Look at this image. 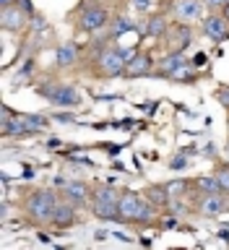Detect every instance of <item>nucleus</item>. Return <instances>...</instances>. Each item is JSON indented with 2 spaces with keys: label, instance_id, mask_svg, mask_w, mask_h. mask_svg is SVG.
Returning a JSON list of instances; mask_svg holds the SVG:
<instances>
[{
  "label": "nucleus",
  "instance_id": "f257e3e1",
  "mask_svg": "<svg viewBox=\"0 0 229 250\" xmlns=\"http://www.w3.org/2000/svg\"><path fill=\"white\" fill-rule=\"evenodd\" d=\"M55 208H58V198H55L52 190H37V193H31L29 201H26L29 216L34 219V222H39V224L52 222Z\"/></svg>",
  "mask_w": 229,
  "mask_h": 250
},
{
  "label": "nucleus",
  "instance_id": "f03ea898",
  "mask_svg": "<svg viewBox=\"0 0 229 250\" xmlns=\"http://www.w3.org/2000/svg\"><path fill=\"white\" fill-rule=\"evenodd\" d=\"M97 68L104 78H117V76L125 73L128 62H125V58L120 55V50H104L97 58Z\"/></svg>",
  "mask_w": 229,
  "mask_h": 250
},
{
  "label": "nucleus",
  "instance_id": "7ed1b4c3",
  "mask_svg": "<svg viewBox=\"0 0 229 250\" xmlns=\"http://www.w3.org/2000/svg\"><path fill=\"white\" fill-rule=\"evenodd\" d=\"M39 94L47 99H52L55 104H60V107H73L81 102V94H78L73 86H60V83H47L39 89Z\"/></svg>",
  "mask_w": 229,
  "mask_h": 250
},
{
  "label": "nucleus",
  "instance_id": "20e7f679",
  "mask_svg": "<svg viewBox=\"0 0 229 250\" xmlns=\"http://www.w3.org/2000/svg\"><path fill=\"white\" fill-rule=\"evenodd\" d=\"M107 21H109V16L104 8H99V5H91V8H86V11L78 16V29H83V31H94V29H102V26H107Z\"/></svg>",
  "mask_w": 229,
  "mask_h": 250
},
{
  "label": "nucleus",
  "instance_id": "39448f33",
  "mask_svg": "<svg viewBox=\"0 0 229 250\" xmlns=\"http://www.w3.org/2000/svg\"><path fill=\"white\" fill-rule=\"evenodd\" d=\"M203 34L216 39V42H224V39L229 37V21L224 19V16H206V21H203Z\"/></svg>",
  "mask_w": 229,
  "mask_h": 250
},
{
  "label": "nucleus",
  "instance_id": "423d86ee",
  "mask_svg": "<svg viewBox=\"0 0 229 250\" xmlns=\"http://www.w3.org/2000/svg\"><path fill=\"white\" fill-rule=\"evenodd\" d=\"M91 211H94V216L107 219V222H125V216L120 214V208H117V201L94 198V203H91Z\"/></svg>",
  "mask_w": 229,
  "mask_h": 250
},
{
  "label": "nucleus",
  "instance_id": "0eeeda50",
  "mask_svg": "<svg viewBox=\"0 0 229 250\" xmlns=\"http://www.w3.org/2000/svg\"><path fill=\"white\" fill-rule=\"evenodd\" d=\"M198 211L203 216H219L227 211V198L224 193H206L198 203Z\"/></svg>",
  "mask_w": 229,
  "mask_h": 250
},
{
  "label": "nucleus",
  "instance_id": "6e6552de",
  "mask_svg": "<svg viewBox=\"0 0 229 250\" xmlns=\"http://www.w3.org/2000/svg\"><path fill=\"white\" fill-rule=\"evenodd\" d=\"M0 23H3L5 31H19V29H23V23H26V13H23L19 5H8V8H3Z\"/></svg>",
  "mask_w": 229,
  "mask_h": 250
},
{
  "label": "nucleus",
  "instance_id": "1a4fd4ad",
  "mask_svg": "<svg viewBox=\"0 0 229 250\" xmlns=\"http://www.w3.org/2000/svg\"><path fill=\"white\" fill-rule=\"evenodd\" d=\"M138 206H141V195H138L136 190H125V193H120L117 208H120V214L125 216V222H133V216H136Z\"/></svg>",
  "mask_w": 229,
  "mask_h": 250
},
{
  "label": "nucleus",
  "instance_id": "9d476101",
  "mask_svg": "<svg viewBox=\"0 0 229 250\" xmlns=\"http://www.w3.org/2000/svg\"><path fill=\"white\" fill-rule=\"evenodd\" d=\"M151 65H154V62H151V58H148V55L144 52V55H136V58H133L130 62H128V68H125V76H128V78H141V76H148V73H151Z\"/></svg>",
  "mask_w": 229,
  "mask_h": 250
},
{
  "label": "nucleus",
  "instance_id": "9b49d317",
  "mask_svg": "<svg viewBox=\"0 0 229 250\" xmlns=\"http://www.w3.org/2000/svg\"><path fill=\"white\" fill-rule=\"evenodd\" d=\"M62 193H65V198L73 203V206H83V203L89 201V190H86L83 183H68Z\"/></svg>",
  "mask_w": 229,
  "mask_h": 250
},
{
  "label": "nucleus",
  "instance_id": "f8f14e48",
  "mask_svg": "<svg viewBox=\"0 0 229 250\" xmlns=\"http://www.w3.org/2000/svg\"><path fill=\"white\" fill-rule=\"evenodd\" d=\"M52 224H58V227L76 224V211H73V206H70V203H58L55 216H52Z\"/></svg>",
  "mask_w": 229,
  "mask_h": 250
},
{
  "label": "nucleus",
  "instance_id": "ddd939ff",
  "mask_svg": "<svg viewBox=\"0 0 229 250\" xmlns=\"http://www.w3.org/2000/svg\"><path fill=\"white\" fill-rule=\"evenodd\" d=\"M175 11H177V16L180 19H195L198 16V11H201V3L198 0H177L175 3Z\"/></svg>",
  "mask_w": 229,
  "mask_h": 250
},
{
  "label": "nucleus",
  "instance_id": "4468645a",
  "mask_svg": "<svg viewBox=\"0 0 229 250\" xmlns=\"http://www.w3.org/2000/svg\"><path fill=\"white\" fill-rule=\"evenodd\" d=\"M144 31H146L148 37H164V31H167V21H164V16H162V13L151 16V19L146 21Z\"/></svg>",
  "mask_w": 229,
  "mask_h": 250
},
{
  "label": "nucleus",
  "instance_id": "2eb2a0df",
  "mask_svg": "<svg viewBox=\"0 0 229 250\" xmlns=\"http://www.w3.org/2000/svg\"><path fill=\"white\" fill-rule=\"evenodd\" d=\"M185 62V58H183V52H172V55H167V58L162 60V65H159V76H172V70L175 68H180Z\"/></svg>",
  "mask_w": 229,
  "mask_h": 250
},
{
  "label": "nucleus",
  "instance_id": "dca6fc26",
  "mask_svg": "<svg viewBox=\"0 0 229 250\" xmlns=\"http://www.w3.org/2000/svg\"><path fill=\"white\" fill-rule=\"evenodd\" d=\"M195 188L206 195V193H224L222 190V185H219V180H216V175L214 177H198L195 180Z\"/></svg>",
  "mask_w": 229,
  "mask_h": 250
},
{
  "label": "nucleus",
  "instance_id": "f3484780",
  "mask_svg": "<svg viewBox=\"0 0 229 250\" xmlns=\"http://www.w3.org/2000/svg\"><path fill=\"white\" fill-rule=\"evenodd\" d=\"M76 44H62L60 50H58V65L60 68H68V65H73V60H76Z\"/></svg>",
  "mask_w": 229,
  "mask_h": 250
},
{
  "label": "nucleus",
  "instance_id": "a211bd4d",
  "mask_svg": "<svg viewBox=\"0 0 229 250\" xmlns=\"http://www.w3.org/2000/svg\"><path fill=\"white\" fill-rule=\"evenodd\" d=\"M23 123L29 128V136L31 133H42L47 128V117L44 115H23Z\"/></svg>",
  "mask_w": 229,
  "mask_h": 250
},
{
  "label": "nucleus",
  "instance_id": "6ab92c4d",
  "mask_svg": "<svg viewBox=\"0 0 229 250\" xmlns=\"http://www.w3.org/2000/svg\"><path fill=\"white\" fill-rule=\"evenodd\" d=\"M151 219H154V206L148 201H141V206L136 211V216H133V222H136V224H148Z\"/></svg>",
  "mask_w": 229,
  "mask_h": 250
},
{
  "label": "nucleus",
  "instance_id": "aec40b11",
  "mask_svg": "<svg viewBox=\"0 0 229 250\" xmlns=\"http://www.w3.org/2000/svg\"><path fill=\"white\" fill-rule=\"evenodd\" d=\"M169 78H175V81H193V70H190V62H183V65H180V68H175V70H172V76Z\"/></svg>",
  "mask_w": 229,
  "mask_h": 250
},
{
  "label": "nucleus",
  "instance_id": "412c9836",
  "mask_svg": "<svg viewBox=\"0 0 229 250\" xmlns=\"http://www.w3.org/2000/svg\"><path fill=\"white\" fill-rule=\"evenodd\" d=\"M148 201L156 203V206H164V203H169L167 188H151V190H148Z\"/></svg>",
  "mask_w": 229,
  "mask_h": 250
},
{
  "label": "nucleus",
  "instance_id": "4be33fe9",
  "mask_svg": "<svg viewBox=\"0 0 229 250\" xmlns=\"http://www.w3.org/2000/svg\"><path fill=\"white\" fill-rule=\"evenodd\" d=\"M164 188H167L169 198H175V195H183L187 190V180H172V183H167Z\"/></svg>",
  "mask_w": 229,
  "mask_h": 250
},
{
  "label": "nucleus",
  "instance_id": "5701e85b",
  "mask_svg": "<svg viewBox=\"0 0 229 250\" xmlns=\"http://www.w3.org/2000/svg\"><path fill=\"white\" fill-rule=\"evenodd\" d=\"M130 29H133L130 19H125V16H117V19H115V26H112V37L123 34V31H130Z\"/></svg>",
  "mask_w": 229,
  "mask_h": 250
},
{
  "label": "nucleus",
  "instance_id": "b1692460",
  "mask_svg": "<svg viewBox=\"0 0 229 250\" xmlns=\"http://www.w3.org/2000/svg\"><path fill=\"white\" fill-rule=\"evenodd\" d=\"M94 198H107V201H120V193L115 190V188H99L97 193H94Z\"/></svg>",
  "mask_w": 229,
  "mask_h": 250
},
{
  "label": "nucleus",
  "instance_id": "393cba45",
  "mask_svg": "<svg viewBox=\"0 0 229 250\" xmlns=\"http://www.w3.org/2000/svg\"><path fill=\"white\" fill-rule=\"evenodd\" d=\"M216 180H219V185H222V190L229 193V167H222L216 172Z\"/></svg>",
  "mask_w": 229,
  "mask_h": 250
},
{
  "label": "nucleus",
  "instance_id": "a878e982",
  "mask_svg": "<svg viewBox=\"0 0 229 250\" xmlns=\"http://www.w3.org/2000/svg\"><path fill=\"white\" fill-rule=\"evenodd\" d=\"M183 167H187V156L180 154V156H175V159H172V169H183Z\"/></svg>",
  "mask_w": 229,
  "mask_h": 250
},
{
  "label": "nucleus",
  "instance_id": "bb28decb",
  "mask_svg": "<svg viewBox=\"0 0 229 250\" xmlns=\"http://www.w3.org/2000/svg\"><path fill=\"white\" fill-rule=\"evenodd\" d=\"M130 3H133V8H136V11H141V13H144V11H148V5H151V0H130Z\"/></svg>",
  "mask_w": 229,
  "mask_h": 250
},
{
  "label": "nucleus",
  "instance_id": "cd10ccee",
  "mask_svg": "<svg viewBox=\"0 0 229 250\" xmlns=\"http://www.w3.org/2000/svg\"><path fill=\"white\" fill-rule=\"evenodd\" d=\"M16 5H19V8H21V11L26 13V16H31V13H34V8H31V0H19Z\"/></svg>",
  "mask_w": 229,
  "mask_h": 250
},
{
  "label": "nucleus",
  "instance_id": "c85d7f7f",
  "mask_svg": "<svg viewBox=\"0 0 229 250\" xmlns=\"http://www.w3.org/2000/svg\"><path fill=\"white\" fill-rule=\"evenodd\" d=\"M120 55H123V58H125V62H130V60L136 58L138 52H136V50H120Z\"/></svg>",
  "mask_w": 229,
  "mask_h": 250
},
{
  "label": "nucleus",
  "instance_id": "c756f323",
  "mask_svg": "<svg viewBox=\"0 0 229 250\" xmlns=\"http://www.w3.org/2000/svg\"><path fill=\"white\" fill-rule=\"evenodd\" d=\"M206 5H211V8H224L227 5V0H203Z\"/></svg>",
  "mask_w": 229,
  "mask_h": 250
},
{
  "label": "nucleus",
  "instance_id": "7c9ffc66",
  "mask_svg": "<svg viewBox=\"0 0 229 250\" xmlns=\"http://www.w3.org/2000/svg\"><path fill=\"white\" fill-rule=\"evenodd\" d=\"M216 99L222 102V104H229V91H216Z\"/></svg>",
  "mask_w": 229,
  "mask_h": 250
},
{
  "label": "nucleus",
  "instance_id": "2f4dec72",
  "mask_svg": "<svg viewBox=\"0 0 229 250\" xmlns=\"http://www.w3.org/2000/svg\"><path fill=\"white\" fill-rule=\"evenodd\" d=\"M0 115H3V123H8V120H11V109H8V107H3V109H0Z\"/></svg>",
  "mask_w": 229,
  "mask_h": 250
},
{
  "label": "nucleus",
  "instance_id": "473e14b6",
  "mask_svg": "<svg viewBox=\"0 0 229 250\" xmlns=\"http://www.w3.org/2000/svg\"><path fill=\"white\" fill-rule=\"evenodd\" d=\"M203 154L214 156V154H216V148H214V144H206V146H203Z\"/></svg>",
  "mask_w": 229,
  "mask_h": 250
},
{
  "label": "nucleus",
  "instance_id": "72a5a7b5",
  "mask_svg": "<svg viewBox=\"0 0 229 250\" xmlns=\"http://www.w3.org/2000/svg\"><path fill=\"white\" fill-rule=\"evenodd\" d=\"M55 120H62V123H70V120H73V115H55Z\"/></svg>",
  "mask_w": 229,
  "mask_h": 250
},
{
  "label": "nucleus",
  "instance_id": "f704fd0d",
  "mask_svg": "<svg viewBox=\"0 0 229 250\" xmlns=\"http://www.w3.org/2000/svg\"><path fill=\"white\" fill-rule=\"evenodd\" d=\"M19 0H0V8H8V5H16Z\"/></svg>",
  "mask_w": 229,
  "mask_h": 250
},
{
  "label": "nucleus",
  "instance_id": "c9c22d12",
  "mask_svg": "<svg viewBox=\"0 0 229 250\" xmlns=\"http://www.w3.org/2000/svg\"><path fill=\"white\" fill-rule=\"evenodd\" d=\"M222 16H224V19H227V21H229V3H227V5H224V11H222Z\"/></svg>",
  "mask_w": 229,
  "mask_h": 250
},
{
  "label": "nucleus",
  "instance_id": "e433bc0d",
  "mask_svg": "<svg viewBox=\"0 0 229 250\" xmlns=\"http://www.w3.org/2000/svg\"><path fill=\"white\" fill-rule=\"evenodd\" d=\"M227 159H229V141H227Z\"/></svg>",
  "mask_w": 229,
  "mask_h": 250
},
{
  "label": "nucleus",
  "instance_id": "4c0bfd02",
  "mask_svg": "<svg viewBox=\"0 0 229 250\" xmlns=\"http://www.w3.org/2000/svg\"><path fill=\"white\" fill-rule=\"evenodd\" d=\"M227 3H229V0H227Z\"/></svg>",
  "mask_w": 229,
  "mask_h": 250
}]
</instances>
